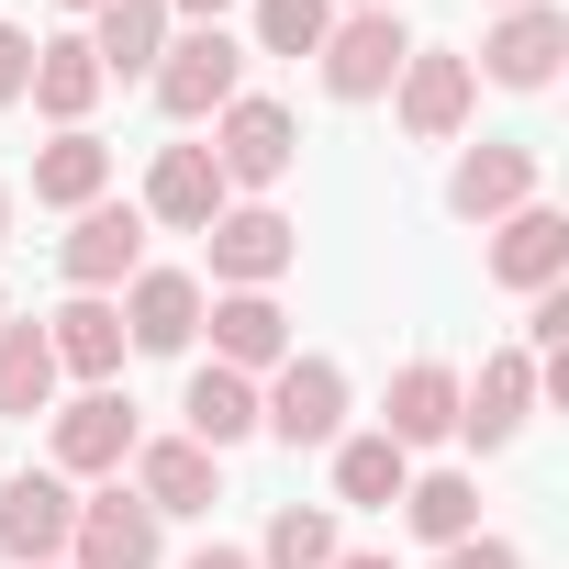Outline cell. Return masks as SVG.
Wrapping results in <instances>:
<instances>
[{
  "mask_svg": "<svg viewBox=\"0 0 569 569\" xmlns=\"http://www.w3.org/2000/svg\"><path fill=\"white\" fill-rule=\"evenodd\" d=\"M391 101H402V134H413V146H447V134L469 123L480 79H469V57H458V46H413V57H402V79H391Z\"/></svg>",
  "mask_w": 569,
  "mask_h": 569,
  "instance_id": "8",
  "label": "cell"
},
{
  "mask_svg": "<svg viewBox=\"0 0 569 569\" xmlns=\"http://www.w3.org/2000/svg\"><path fill=\"white\" fill-rule=\"evenodd\" d=\"M525 413H536V358L525 347H502V358H480V380H458V436L469 447H513Z\"/></svg>",
  "mask_w": 569,
  "mask_h": 569,
  "instance_id": "12",
  "label": "cell"
},
{
  "mask_svg": "<svg viewBox=\"0 0 569 569\" xmlns=\"http://www.w3.org/2000/svg\"><path fill=\"white\" fill-rule=\"evenodd\" d=\"M436 569H525V547H502V536H458V547H436Z\"/></svg>",
  "mask_w": 569,
  "mask_h": 569,
  "instance_id": "30",
  "label": "cell"
},
{
  "mask_svg": "<svg viewBox=\"0 0 569 569\" xmlns=\"http://www.w3.org/2000/svg\"><path fill=\"white\" fill-rule=\"evenodd\" d=\"M402 480H413V458H402L391 436H336V502L391 513V502H402Z\"/></svg>",
  "mask_w": 569,
  "mask_h": 569,
  "instance_id": "26",
  "label": "cell"
},
{
  "mask_svg": "<svg viewBox=\"0 0 569 569\" xmlns=\"http://www.w3.org/2000/svg\"><path fill=\"white\" fill-rule=\"evenodd\" d=\"M402 525H413L425 547H458V536H480V480H458V469H425V480H402Z\"/></svg>",
  "mask_w": 569,
  "mask_h": 569,
  "instance_id": "27",
  "label": "cell"
},
{
  "mask_svg": "<svg viewBox=\"0 0 569 569\" xmlns=\"http://www.w3.org/2000/svg\"><path fill=\"white\" fill-rule=\"evenodd\" d=\"M402 57H413L402 12H336V34L313 46V68H325V90H336V101H380V90L402 79Z\"/></svg>",
  "mask_w": 569,
  "mask_h": 569,
  "instance_id": "4",
  "label": "cell"
},
{
  "mask_svg": "<svg viewBox=\"0 0 569 569\" xmlns=\"http://www.w3.org/2000/svg\"><path fill=\"white\" fill-rule=\"evenodd\" d=\"M57 347H46V325H12V313H0V413H57Z\"/></svg>",
  "mask_w": 569,
  "mask_h": 569,
  "instance_id": "25",
  "label": "cell"
},
{
  "mask_svg": "<svg viewBox=\"0 0 569 569\" xmlns=\"http://www.w3.org/2000/svg\"><path fill=\"white\" fill-rule=\"evenodd\" d=\"M234 190H223V168H212V146H157V168H146V223H168V234H201L212 212H223Z\"/></svg>",
  "mask_w": 569,
  "mask_h": 569,
  "instance_id": "11",
  "label": "cell"
},
{
  "mask_svg": "<svg viewBox=\"0 0 569 569\" xmlns=\"http://www.w3.org/2000/svg\"><path fill=\"white\" fill-rule=\"evenodd\" d=\"M558 57H569V12H558V0H513V12L480 34L469 79H502V90H547V79H558Z\"/></svg>",
  "mask_w": 569,
  "mask_h": 569,
  "instance_id": "6",
  "label": "cell"
},
{
  "mask_svg": "<svg viewBox=\"0 0 569 569\" xmlns=\"http://www.w3.org/2000/svg\"><path fill=\"white\" fill-rule=\"evenodd\" d=\"M46 347H57V369H79L90 391L123 369V302L112 291H79V302H57L46 313Z\"/></svg>",
  "mask_w": 569,
  "mask_h": 569,
  "instance_id": "21",
  "label": "cell"
},
{
  "mask_svg": "<svg viewBox=\"0 0 569 569\" xmlns=\"http://www.w3.org/2000/svg\"><path fill=\"white\" fill-rule=\"evenodd\" d=\"M491 12H513V0H491Z\"/></svg>",
  "mask_w": 569,
  "mask_h": 569,
  "instance_id": "39",
  "label": "cell"
},
{
  "mask_svg": "<svg viewBox=\"0 0 569 569\" xmlns=\"http://www.w3.org/2000/svg\"><path fill=\"white\" fill-rule=\"evenodd\" d=\"M336 34V0H257V46L268 57H313Z\"/></svg>",
  "mask_w": 569,
  "mask_h": 569,
  "instance_id": "29",
  "label": "cell"
},
{
  "mask_svg": "<svg viewBox=\"0 0 569 569\" xmlns=\"http://www.w3.org/2000/svg\"><path fill=\"white\" fill-rule=\"evenodd\" d=\"M190 336H201V279H190V268H134V291H123V347L179 358Z\"/></svg>",
  "mask_w": 569,
  "mask_h": 569,
  "instance_id": "14",
  "label": "cell"
},
{
  "mask_svg": "<svg viewBox=\"0 0 569 569\" xmlns=\"http://www.w3.org/2000/svg\"><path fill=\"white\" fill-rule=\"evenodd\" d=\"M134 447H146V436H134V402H123L112 380L79 391V402H57V480H112Z\"/></svg>",
  "mask_w": 569,
  "mask_h": 569,
  "instance_id": "9",
  "label": "cell"
},
{
  "mask_svg": "<svg viewBox=\"0 0 569 569\" xmlns=\"http://www.w3.org/2000/svg\"><path fill=\"white\" fill-rule=\"evenodd\" d=\"M57 12H101V0H57Z\"/></svg>",
  "mask_w": 569,
  "mask_h": 569,
  "instance_id": "36",
  "label": "cell"
},
{
  "mask_svg": "<svg viewBox=\"0 0 569 569\" xmlns=\"http://www.w3.org/2000/svg\"><path fill=\"white\" fill-rule=\"evenodd\" d=\"M201 246H212V279H223V291H268V279L302 257L291 212H268V201H223V212L201 223Z\"/></svg>",
  "mask_w": 569,
  "mask_h": 569,
  "instance_id": "5",
  "label": "cell"
},
{
  "mask_svg": "<svg viewBox=\"0 0 569 569\" xmlns=\"http://www.w3.org/2000/svg\"><path fill=\"white\" fill-rule=\"evenodd\" d=\"M146 90H157L168 123H212V112L246 90V46H234L223 23H190V34H168V57L146 68Z\"/></svg>",
  "mask_w": 569,
  "mask_h": 569,
  "instance_id": "1",
  "label": "cell"
},
{
  "mask_svg": "<svg viewBox=\"0 0 569 569\" xmlns=\"http://www.w3.org/2000/svg\"><path fill=\"white\" fill-rule=\"evenodd\" d=\"M68 569H157V513H146L134 491L79 502V525H68Z\"/></svg>",
  "mask_w": 569,
  "mask_h": 569,
  "instance_id": "16",
  "label": "cell"
},
{
  "mask_svg": "<svg viewBox=\"0 0 569 569\" xmlns=\"http://www.w3.org/2000/svg\"><path fill=\"white\" fill-rule=\"evenodd\" d=\"M23 101H34L57 134H79V123H90V101H101V57H90V34H46V46H34Z\"/></svg>",
  "mask_w": 569,
  "mask_h": 569,
  "instance_id": "20",
  "label": "cell"
},
{
  "mask_svg": "<svg viewBox=\"0 0 569 569\" xmlns=\"http://www.w3.org/2000/svg\"><path fill=\"white\" fill-rule=\"evenodd\" d=\"M179 569H257L246 547H201V558H179Z\"/></svg>",
  "mask_w": 569,
  "mask_h": 569,
  "instance_id": "32",
  "label": "cell"
},
{
  "mask_svg": "<svg viewBox=\"0 0 569 569\" xmlns=\"http://www.w3.org/2000/svg\"><path fill=\"white\" fill-rule=\"evenodd\" d=\"M291 157H302L291 101H246V90H234V101L212 112V168H223V190H279Z\"/></svg>",
  "mask_w": 569,
  "mask_h": 569,
  "instance_id": "3",
  "label": "cell"
},
{
  "mask_svg": "<svg viewBox=\"0 0 569 569\" xmlns=\"http://www.w3.org/2000/svg\"><path fill=\"white\" fill-rule=\"evenodd\" d=\"M179 413H190V447H246L257 436V380L246 369H190V391H179Z\"/></svg>",
  "mask_w": 569,
  "mask_h": 569,
  "instance_id": "24",
  "label": "cell"
},
{
  "mask_svg": "<svg viewBox=\"0 0 569 569\" xmlns=\"http://www.w3.org/2000/svg\"><path fill=\"white\" fill-rule=\"evenodd\" d=\"M90 57H101V79H146L168 57V0H101L90 12Z\"/></svg>",
  "mask_w": 569,
  "mask_h": 569,
  "instance_id": "22",
  "label": "cell"
},
{
  "mask_svg": "<svg viewBox=\"0 0 569 569\" xmlns=\"http://www.w3.org/2000/svg\"><path fill=\"white\" fill-rule=\"evenodd\" d=\"M336 569H402V558H380V547H336Z\"/></svg>",
  "mask_w": 569,
  "mask_h": 569,
  "instance_id": "33",
  "label": "cell"
},
{
  "mask_svg": "<svg viewBox=\"0 0 569 569\" xmlns=\"http://www.w3.org/2000/svg\"><path fill=\"white\" fill-rule=\"evenodd\" d=\"M558 268H569V212L558 201H525V212L491 223V279L502 291H547Z\"/></svg>",
  "mask_w": 569,
  "mask_h": 569,
  "instance_id": "17",
  "label": "cell"
},
{
  "mask_svg": "<svg viewBox=\"0 0 569 569\" xmlns=\"http://www.w3.org/2000/svg\"><path fill=\"white\" fill-rule=\"evenodd\" d=\"M23 79H34V34H23V23H0V112L23 101Z\"/></svg>",
  "mask_w": 569,
  "mask_h": 569,
  "instance_id": "31",
  "label": "cell"
},
{
  "mask_svg": "<svg viewBox=\"0 0 569 569\" xmlns=\"http://www.w3.org/2000/svg\"><path fill=\"white\" fill-rule=\"evenodd\" d=\"M68 525H79V480H57V469H12L0 480V547H12L23 569L68 558Z\"/></svg>",
  "mask_w": 569,
  "mask_h": 569,
  "instance_id": "10",
  "label": "cell"
},
{
  "mask_svg": "<svg viewBox=\"0 0 569 569\" xmlns=\"http://www.w3.org/2000/svg\"><path fill=\"white\" fill-rule=\"evenodd\" d=\"M134 502L168 525V513H212L223 502V458L212 447H190V436H157V447H134Z\"/></svg>",
  "mask_w": 569,
  "mask_h": 569,
  "instance_id": "13",
  "label": "cell"
},
{
  "mask_svg": "<svg viewBox=\"0 0 569 569\" xmlns=\"http://www.w3.org/2000/svg\"><path fill=\"white\" fill-rule=\"evenodd\" d=\"M34 569H68V558H34Z\"/></svg>",
  "mask_w": 569,
  "mask_h": 569,
  "instance_id": "38",
  "label": "cell"
},
{
  "mask_svg": "<svg viewBox=\"0 0 569 569\" xmlns=\"http://www.w3.org/2000/svg\"><path fill=\"white\" fill-rule=\"evenodd\" d=\"M168 12H190V23H223V12H234V0H168Z\"/></svg>",
  "mask_w": 569,
  "mask_h": 569,
  "instance_id": "34",
  "label": "cell"
},
{
  "mask_svg": "<svg viewBox=\"0 0 569 569\" xmlns=\"http://www.w3.org/2000/svg\"><path fill=\"white\" fill-rule=\"evenodd\" d=\"M257 425H268L279 447H336V436H347V369L291 347V358L268 369V391H257Z\"/></svg>",
  "mask_w": 569,
  "mask_h": 569,
  "instance_id": "2",
  "label": "cell"
},
{
  "mask_svg": "<svg viewBox=\"0 0 569 569\" xmlns=\"http://www.w3.org/2000/svg\"><path fill=\"white\" fill-rule=\"evenodd\" d=\"M0 234H12V179H0Z\"/></svg>",
  "mask_w": 569,
  "mask_h": 569,
  "instance_id": "35",
  "label": "cell"
},
{
  "mask_svg": "<svg viewBox=\"0 0 569 569\" xmlns=\"http://www.w3.org/2000/svg\"><path fill=\"white\" fill-rule=\"evenodd\" d=\"M57 268L79 279V291H123V279L146 268V212H134V201H90V212H68Z\"/></svg>",
  "mask_w": 569,
  "mask_h": 569,
  "instance_id": "7",
  "label": "cell"
},
{
  "mask_svg": "<svg viewBox=\"0 0 569 569\" xmlns=\"http://www.w3.org/2000/svg\"><path fill=\"white\" fill-rule=\"evenodd\" d=\"M201 325H212V369H279L291 358V313H279L268 291H223V302H201Z\"/></svg>",
  "mask_w": 569,
  "mask_h": 569,
  "instance_id": "18",
  "label": "cell"
},
{
  "mask_svg": "<svg viewBox=\"0 0 569 569\" xmlns=\"http://www.w3.org/2000/svg\"><path fill=\"white\" fill-rule=\"evenodd\" d=\"M34 201L46 212H90V201H112V146L79 123V134H57L46 157H34Z\"/></svg>",
  "mask_w": 569,
  "mask_h": 569,
  "instance_id": "23",
  "label": "cell"
},
{
  "mask_svg": "<svg viewBox=\"0 0 569 569\" xmlns=\"http://www.w3.org/2000/svg\"><path fill=\"white\" fill-rule=\"evenodd\" d=\"M536 201V146H469L458 168H447V212L458 223H502V212H525Z\"/></svg>",
  "mask_w": 569,
  "mask_h": 569,
  "instance_id": "15",
  "label": "cell"
},
{
  "mask_svg": "<svg viewBox=\"0 0 569 569\" xmlns=\"http://www.w3.org/2000/svg\"><path fill=\"white\" fill-rule=\"evenodd\" d=\"M358 12H391V0H358Z\"/></svg>",
  "mask_w": 569,
  "mask_h": 569,
  "instance_id": "37",
  "label": "cell"
},
{
  "mask_svg": "<svg viewBox=\"0 0 569 569\" xmlns=\"http://www.w3.org/2000/svg\"><path fill=\"white\" fill-rule=\"evenodd\" d=\"M257 569H336V513L325 502H279L257 536Z\"/></svg>",
  "mask_w": 569,
  "mask_h": 569,
  "instance_id": "28",
  "label": "cell"
},
{
  "mask_svg": "<svg viewBox=\"0 0 569 569\" xmlns=\"http://www.w3.org/2000/svg\"><path fill=\"white\" fill-rule=\"evenodd\" d=\"M380 436H391L402 458H413V447H436V436H458V369H447V358H413V369H391Z\"/></svg>",
  "mask_w": 569,
  "mask_h": 569,
  "instance_id": "19",
  "label": "cell"
}]
</instances>
